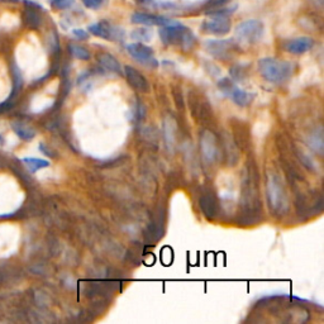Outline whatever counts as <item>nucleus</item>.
<instances>
[{
	"label": "nucleus",
	"mask_w": 324,
	"mask_h": 324,
	"mask_svg": "<svg viewBox=\"0 0 324 324\" xmlns=\"http://www.w3.org/2000/svg\"><path fill=\"white\" fill-rule=\"evenodd\" d=\"M132 38H135L136 41H139V42H148L151 38H152V33L148 31L147 28H138L136 31L132 32Z\"/></svg>",
	"instance_id": "4be33fe9"
},
{
	"label": "nucleus",
	"mask_w": 324,
	"mask_h": 324,
	"mask_svg": "<svg viewBox=\"0 0 324 324\" xmlns=\"http://www.w3.org/2000/svg\"><path fill=\"white\" fill-rule=\"evenodd\" d=\"M308 143H309V146L312 147V149L317 151L318 153L323 152V135H322L321 128L310 136L309 142H308Z\"/></svg>",
	"instance_id": "412c9836"
},
{
	"label": "nucleus",
	"mask_w": 324,
	"mask_h": 324,
	"mask_svg": "<svg viewBox=\"0 0 324 324\" xmlns=\"http://www.w3.org/2000/svg\"><path fill=\"white\" fill-rule=\"evenodd\" d=\"M20 0H0V4H18Z\"/></svg>",
	"instance_id": "bb28decb"
},
{
	"label": "nucleus",
	"mask_w": 324,
	"mask_h": 324,
	"mask_svg": "<svg viewBox=\"0 0 324 324\" xmlns=\"http://www.w3.org/2000/svg\"><path fill=\"white\" fill-rule=\"evenodd\" d=\"M127 52L129 53V56L136 60L137 62L142 63L147 67H157L158 62L155 58V53H153V49L151 47L146 46L142 42H136L131 43L127 46Z\"/></svg>",
	"instance_id": "39448f33"
},
{
	"label": "nucleus",
	"mask_w": 324,
	"mask_h": 324,
	"mask_svg": "<svg viewBox=\"0 0 324 324\" xmlns=\"http://www.w3.org/2000/svg\"><path fill=\"white\" fill-rule=\"evenodd\" d=\"M98 62L101 67H104V69L108 70V71L114 72V74L118 75L123 74L119 61H118L114 56L110 55V53H105V52H104V53H99Z\"/></svg>",
	"instance_id": "2eb2a0df"
},
{
	"label": "nucleus",
	"mask_w": 324,
	"mask_h": 324,
	"mask_svg": "<svg viewBox=\"0 0 324 324\" xmlns=\"http://www.w3.org/2000/svg\"><path fill=\"white\" fill-rule=\"evenodd\" d=\"M72 35L78 38V40H81V41H85L89 38V35H88L84 29H74V31H72Z\"/></svg>",
	"instance_id": "393cba45"
},
{
	"label": "nucleus",
	"mask_w": 324,
	"mask_h": 324,
	"mask_svg": "<svg viewBox=\"0 0 324 324\" xmlns=\"http://www.w3.org/2000/svg\"><path fill=\"white\" fill-rule=\"evenodd\" d=\"M124 74H126V78L128 80V83L137 89L138 92H143L147 93L149 90V85L147 79L144 78L141 72L136 70L135 67L132 66H126L124 67Z\"/></svg>",
	"instance_id": "ddd939ff"
},
{
	"label": "nucleus",
	"mask_w": 324,
	"mask_h": 324,
	"mask_svg": "<svg viewBox=\"0 0 324 324\" xmlns=\"http://www.w3.org/2000/svg\"><path fill=\"white\" fill-rule=\"evenodd\" d=\"M201 31L214 36L228 35L231 31L230 18L226 15H209V18L201 23Z\"/></svg>",
	"instance_id": "6e6552de"
},
{
	"label": "nucleus",
	"mask_w": 324,
	"mask_h": 324,
	"mask_svg": "<svg viewBox=\"0 0 324 324\" xmlns=\"http://www.w3.org/2000/svg\"><path fill=\"white\" fill-rule=\"evenodd\" d=\"M23 9L20 12L22 24L31 31H38L43 26V6L33 0H22Z\"/></svg>",
	"instance_id": "20e7f679"
},
{
	"label": "nucleus",
	"mask_w": 324,
	"mask_h": 324,
	"mask_svg": "<svg viewBox=\"0 0 324 324\" xmlns=\"http://www.w3.org/2000/svg\"><path fill=\"white\" fill-rule=\"evenodd\" d=\"M267 198L269 203L275 212H281L285 205V194L281 185L274 176H269L267 180Z\"/></svg>",
	"instance_id": "9d476101"
},
{
	"label": "nucleus",
	"mask_w": 324,
	"mask_h": 324,
	"mask_svg": "<svg viewBox=\"0 0 324 324\" xmlns=\"http://www.w3.org/2000/svg\"><path fill=\"white\" fill-rule=\"evenodd\" d=\"M162 131H164V138H165V143H166L169 151H174V146H175V122L174 119L170 117H167L164 122V127H162Z\"/></svg>",
	"instance_id": "dca6fc26"
},
{
	"label": "nucleus",
	"mask_w": 324,
	"mask_h": 324,
	"mask_svg": "<svg viewBox=\"0 0 324 324\" xmlns=\"http://www.w3.org/2000/svg\"><path fill=\"white\" fill-rule=\"evenodd\" d=\"M205 49L213 57L230 60L237 49V45L232 40H209L205 42Z\"/></svg>",
	"instance_id": "423d86ee"
},
{
	"label": "nucleus",
	"mask_w": 324,
	"mask_h": 324,
	"mask_svg": "<svg viewBox=\"0 0 324 324\" xmlns=\"http://www.w3.org/2000/svg\"><path fill=\"white\" fill-rule=\"evenodd\" d=\"M314 47V41L310 37H299L289 41L285 45V49L293 55H303Z\"/></svg>",
	"instance_id": "4468645a"
},
{
	"label": "nucleus",
	"mask_w": 324,
	"mask_h": 324,
	"mask_svg": "<svg viewBox=\"0 0 324 324\" xmlns=\"http://www.w3.org/2000/svg\"><path fill=\"white\" fill-rule=\"evenodd\" d=\"M201 152H203L204 158L212 164L217 160L218 156V148H217V142H215V137L210 132H204L201 136Z\"/></svg>",
	"instance_id": "f8f14e48"
},
{
	"label": "nucleus",
	"mask_w": 324,
	"mask_h": 324,
	"mask_svg": "<svg viewBox=\"0 0 324 324\" xmlns=\"http://www.w3.org/2000/svg\"><path fill=\"white\" fill-rule=\"evenodd\" d=\"M69 52L72 57L78 58V60L81 61H88L92 57L89 49L86 48V47L81 46V45H76V43H70Z\"/></svg>",
	"instance_id": "a211bd4d"
},
{
	"label": "nucleus",
	"mask_w": 324,
	"mask_h": 324,
	"mask_svg": "<svg viewBox=\"0 0 324 324\" xmlns=\"http://www.w3.org/2000/svg\"><path fill=\"white\" fill-rule=\"evenodd\" d=\"M104 3H105V0H83L84 5L88 9H93V10L100 9Z\"/></svg>",
	"instance_id": "b1692460"
},
{
	"label": "nucleus",
	"mask_w": 324,
	"mask_h": 324,
	"mask_svg": "<svg viewBox=\"0 0 324 324\" xmlns=\"http://www.w3.org/2000/svg\"><path fill=\"white\" fill-rule=\"evenodd\" d=\"M265 27L261 20L248 19L235 27L234 35L235 40L244 45H253L257 43L264 36Z\"/></svg>",
	"instance_id": "7ed1b4c3"
},
{
	"label": "nucleus",
	"mask_w": 324,
	"mask_h": 324,
	"mask_svg": "<svg viewBox=\"0 0 324 324\" xmlns=\"http://www.w3.org/2000/svg\"><path fill=\"white\" fill-rule=\"evenodd\" d=\"M230 0H210L208 3V6L210 8H221V6H226V4L228 3Z\"/></svg>",
	"instance_id": "a878e982"
},
{
	"label": "nucleus",
	"mask_w": 324,
	"mask_h": 324,
	"mask_svg": "<svg viewBox=\"0 0 324 324\" xmlns=\"http://www.w3.org/2000/svg\"><path fill=\"white\" fill-rule=\"evenodd\" d=\"M219 89L222 90V93H224L226 95H228L233 101H234L237 105L239 106H246L251 103L252 100L253 95L250 94V93L244 92V90L239 89L238 86L235 85L232 80H230L228 78L223 79V80L219 81L218 84Z\"/></svg>",
	"instance_id": "0eeeda50"
},
{
	"label": "nucleus",
	"mask_w": 324,
	"mask_h": 324,
	"mask_svg": "<svg viewBox=\"0 0 324 324\" xmlns=\"http://www.w3.org/2000/svg\"><path fill=\"white\" fill-rule=\"evenodd\" d=\"M89 32L92 35L96 36L99 38H103L106 41H123L124 32L123 29L118 28L117 26H113L109 22H100L89 26Z\"/></svg>",
	"instance_id": "1a4fd4ad"
},
{
	"label": "nucleus",
	"mask_w": 324,
	"mask_h": 324,
	"mask_svg": "<svg viewBox=\"0 0 324 324\" xmlns=\"http://www.w3.org/2000/svg\"><path fill=\"white\" fill-rule=\"evenodd\" d=\"M26 164V166L28 167L31 172H37L38 170L45 169V167L49 166V162L46 160H41V158H35V157H26L22 160Z\"/></svg>",
	"instance_id": "aec40b11"
},
{
	"label": "nucleus",
	"mask_w": 324,
	"mask_h": 324,
	"mask_svg": "<svg viewBox=\"0 0 324 324\" xmlns=\"http://www.w3.org/2000/svg\"><path fill=\"white\" fill-rule=\"evenodd\" d=\"M258 71L269 83L280 84L286 81L293 74V65L287 61L265 57L258 61Z\"/></svg>",
	"instance_id": "f03ea898"
},
{
	"label": "nucleus",
	"mask_w": 324,
	"mask_h": 324,
	"mask_svg": "<svg viewBox=\"0 0 324 324\" xmlns=\"http://www.w3.org/2000/svg\"><path fill=\"white\" fill-rule=\"evenodd\" d=\"M12 74H13V93L10 95V98H13L15 94L19 93V90L22 89L23 86V76H22V72H20L19 67L15 62H12Z\"/></svg>",
	"instance_id": "6ab92c4d"
},
{
	"label": "nucleus",
	"mask_w": 324,
	"mask_h": 324,
	"mask_svg": "<svg viewBox=\"0 0 324 324\" xmlns=\"http://www.w3.org/2000/svg\"><path fill=\"white\" fill-rule=\"evenodd\" d=\"M160 37L167 46H179L185 51L191 49L196 43L194 33L187 27L178 22L162 27L160 29Z\"/></svg>",
	"instance_id": "f257e3e1"
},
{
	"label": "nucleus",
	"mask_w": 324,
	"mask_h": 324,
	"mask_svg": "<svg viewBox=\"0 0 324 324\" xmlns=\"http://www.w3.org/2000/svg\"><path fill=\"white\" fill-rule=\"evenodd\" d=\"M48 3L55 10H66L74 5L75 0H48Z\"/></svg>",
	"instance_id": "5701e85b"
},
{
	"label": "nucleus",
	"mask_w": 324,
	"mask_h": 324,
	"mask_svg": "<svg viewBox=\"0 0 324 324\" xmlns=\"http://www.w3.org/2000/svg\"><path fill=\"white\" fill-rule=\"evenodd\" d=\"M131 20H132V23L141 24V26H146V27H151V26L164 27L175 23L174 20L167 19V18L158 17V15L148 14V13H142V12L133 13L132 17H131Z\"/></svg>",
	"instance_id": "9b49d317"
},
{
	"label": "nucleus",
	"mask_w": 324,
	"mask_h": 324,
	"mask_svg": "<svg viewBox=\"0 0 324 324\" xmlns=\"http://www.w3.org/2000/svg\"><path fill=\"white\" fill-rule=\"evenodd\" d=\"M12 128L15 135L24 141H31L36 137V131L32 127L22 123V122H12Z\"/></svg>",
	"instance_id": "f3484780"
},
{
	"label": "nucleus",
	"mask_w": 324,
	"mask_h": 324,
	"mask_svg": "<svg viewBox=\"0 0 324 324\" xmlns=\"http://www.w3.org/2000/svg\"><path fill=\"white\" fill-rule=\"evenodd\" d=\"M4 142V139H3V137H1V136H0V143H3Z\"/></svg>",
	"instance_id": "cd10ccee"
}]
</instances>
